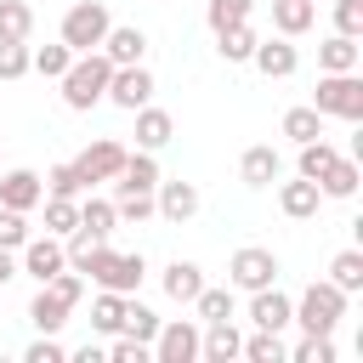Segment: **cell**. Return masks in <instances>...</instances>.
Wrapping results in <instances>:
<instances>
[{"mask_svg":"<svg viewBox=\"0 0 363 363\" xmlns=\"http://www.w3.org/2000/svg\"><path fill=\"white\" fill-rule=\"evenodd\" d=\"M108 74H113V62H108L102 51H79V57L68 62V74H62V102H68L74 113H91V108L108 96Z\"/></svg>","mask_w":363,"mask_h":363,"instance_id":"obj_1","label":"cell"},{"mask_svg":"<svg viewBox=\"0 0 363 363\" xmlns=\"http://www.w3.org/2000/svg\"><path fill=\"white\" fill-rule=\"evenodd\" d=\"M96 289H113V295H136L142 289V278H147V261L142 255H119V250H108V238L85 255V267H79Z\"/></svg>","mask_w":363,"mask_h":363,"instance_id":"obj_2","label":"cell"},{"mask_svg":"<svg viewBox=\"0 0 363 363\" xmlns=\"http://www.w3.org/2000/svg\"><path fill=\"white\" fill-rule=\"evenodd\" d=\"M340 318H346V289H335L329 278L306 284L301 301H295V312H289V323H301L306 335H335Z\"/></svg>","mask_w":363,"mask_h":363,"instance_id":"obj_3","label":"cell"},{"mask_svg":"<svg viewBox=\"0 0 363 363\" xmlns=\"http://www.w3.org/2000/svg\"><path fill=\"white\" fill-rule=\"evenodd\" d=\"M108 28H113L108 6H102V0H79V6H68V17H62V45H68L74 57H79V51H96Z\"/></svg>","mask_w":363,"mask_h":363,"instance_id":"obj_4","label":"cell"},{"mask_svg":"<svg viewBox=\"0 0 363 363\" xmlns=\"http://www.w3.org/2000/svg\"><path fill=\"white\" fill-rule=\"evenodd\" d=\"M312 108L329 119H363V79H357V68L352 74H323L318 79V91H312Z\"/></svg>","mask_w":363,"mask_h":363,"instance_id":"obj_5","label":"cell"},{"mask_svg":"<svg viewBox=\"0 0 363 363\" xmlns=\"http://www.w3.org/2000/svg\"><path fill=\"white\" fill-rule=\"evenodd\" d=\"M227 284L233 289H267V284H278V255L272 250H261V244H244V250H233V261H227Z\"/></svg>","mask_w":363,"mask_h":363,"instance_id":"obj_6","label":"cell"},{"mask_svg":"<svg viewBox=\"0 0 363 363\" xmlns=\"http://www.w3.org/2000/svg\"><path fill=\"white\" fill-rule=\"evenodd\" d=\"M68 164H74V176H79L85 187H96V182H113V176L125 170V147H119L113 136H96V142H91L79 159H68Z\"/></svg>","mask_w":363,"mask_h":363,"instance_id":"obj_7","label":"cell"},{"mask_svg":"<svg viewBox=\"0 0 363 363\" xmlns=\"http://www.w3.org/2000/svg\"><path fill=\"white\" fill-rule=\"evenodd\" d=\"M108 102H113V108H125V113H136L142 102H153V74H147L142 62L113 68V74H108Z\"/></svg>","mask_w":363,"mask_h":363,"instance_id":"obj_8","label":"cell"},{"mask_svg":"<svg viewBox=\"0 0 363 363\" xmlns=\"http://www.w3.org/2000/svg\"><path fill=\"white\" fill-rule=\"evenodd\" d=\"M153 357H159V363H193V357H199V323H193V318H170V323H159V335H153Z\"/></svg>","mask_w":363,"mask_h":363,"instance_id":"obj_9","label":"cell"},{"mask_svg":"<svg viewBox=\"0 0 363 363\" xmlns=\"http://www.w3.org/2000/svg\"><path fill=\"white\" fill-rule=\"evenodd\" d=\"M62 267H68V250H62V238H57V233H45V238H28V244H23V261H17V272H28L34 284L57 278Z\"/></svg>","mask_w":363,"mask_h":363,"instance_id":"obj_10","label":"cell"},{"mask_svg":"<svg viewBox=\"0 0 363 363\" xmlns=\"http://www.w3.org/2000/svg\"><path fill=\"white\" fill-rule=\"evenodd\" d=\"M289 312H295V301H289L278 284H267V289H250V323H255V329H272V335H284V329H289Z\"/></svg>","mask_w":363,"mask_h":363,"instance_id":"obj_11","label":"cell"},{"mask_svg":"<svg viewBox=\"0 0 363 363\" xmlns=\"http://www.w3.org/2000/svg\"><path fill=\"white\" fill-rule=\"evenodd\" d=\"M45 199V182H40V170H0V204L6 210H34Z\"/></svg>","mask_w":363,"mask_h":363,"instance_id":"obj_12","label":"cell"},{"mask_svg":"<svg viewBox=\"0 0 363 363\" xmlns=\"http://www.w3.org/2000/svg\"><path fill=\"white\" fill-rule=\"evenodd\" d=\"M153 210H159L164 221L182 227V221L199 210V187H193V182H164V176H159V187H153Z\"/></svg>","mask_w":363,"mask_h":363,"instance_id":"obj_13","label":"cell"},{"mask_svg":"<svg viewBox=\"0 0 363 363\" xmlns=\"http://www.w3.org/2000/svg\"><path fill=\"white\" fill-rule=\"evenodd\" d=\"M96 51H102V57H108V62H113V68H125V62H142V57H147V34H142V28H130V23H125V28H108V34H102V45H96Z\"/></svg>","mask_w":363,"mask_h":363,"instance_id":"obj_14","label":"cell"},{"mask_svg":"<svg viewBox=\"0 0 363 363\" xmlns=\"http://www.w3.org/2000/svg\"><path fill=\"white\" fill-rule=\"evenodd\" d=\"M238 346H244V335L233 329V318H221V323H204V329H199V357H210V363H233V357H238Z\"/></svg>","mask_w":363,"mask_h":363,"instance_id":"obj_15","label":"cell"},{"mask_svg":"<svg viewBox=\"0 0 363 363\" xmlns=\"http://www.w3.org/2000/svg\"><path fill=\"white\" fill-rule=\"evenodd\" d=\"M250 62H255V68H261L267 79H289L301 57H295V45H289V40H255V51H250Z\"/></svg>","mask_w":363,"mask_h":363,"instance_id":"obj_16","label":"cell"},{"mask_svg":"<svg viewBox=\"0 0 363 363\" xmlns=\"http://www.w3.org/2000/svg\"><path fill=\"white\" fill-rule=\"evenodd\" d=\"M176 136V119L164 113V108H153V102H142L136 108V147H147V153H159L164 142Z\"/></svg>","mask_w":363,"mask_h":363,"instance_id":"obj_17","label":"cell"},{"mask_svg":"<svg viewBox=\"0 0 363 363\" xmlns=\"http://www.w3.org/2000/svg\"><path fill=\"white\" fill-rule=\"evenodd\" d=\"M278 204H284V216L306 221V216H318L323 193H318V182H312V176H295V182H284V187H278Z\"/></svg>","mask_w":363,"mask_h":363,"instance_id":"obj_18","label":"cell"},{"mask_svg":"<svg viewBox=\"0 0 363 363\" xmlns=\"http://www.w3.org/2000/svg\"><path fill=\"white\" fill-rule=\"evenodd\" d=\"M312 23H318V0H272V28H278L284 40L306 34Z\"/></svg>","mask_w":363,"mask_h":363,"instance_id":"obj_19","label":"cell"},{"mask_svg":"<svg viewBox=\"0 0 363 363\" xmlns=\"http://www.w3.org/2000/svg\"><path fill=\"white\" fill-rule=\"evenodd\" d=\"M238 176H244V187H272V182H278V153H272L267 142L244 147V159H238Z\"/></svg>","mask_w":363,"mask_h":363,"instance_id":"obj_20","label":"cell"},{"mask_svg":"<svg viewBox=\"0 0 363 363\" xmlns=\"http://www.w3.org/2000/svg\"><path fill=\"white\" fill-rule=\"evenodd\" d=\"M199 289H204V267H199V261H170V267H164V295H170V301L193 306Z\"/></svg>","mask_w":363,"mask_h":363,"instance_id":"obj_21","label":"cell"},{"mask_svg":"<svg viewBox=\"0 0 363 363\" xmlns=\"http://www.w3.org/2000/svg\"><path fill=\"white\" fill-rule=\"evenodd\" d=\"M318 68H323V74H352V68H357V40H352V34H329V40L318 45Z\"/></svg>","mask_w":363,"mask_h":363,"instance_id":"obj_22","label":"cell"},{"mask_svg":"<svg viewBox=\"0 0 363 363\" xmlns=\"http://www.w3.org/2000/svg\"><path fill=\"white\" fill-rule=\"evenodd\" d=\"M113 187H159V159L147 153V147H136V153H125V170L113 176Z\"/></svg>","mask_w":363,"mask_h":363,"instance_id":"obj_23","label":"cell"},{"mask_svg":"<svg viewBox=\"0 0 363 363\" xmlns=\"http://www.w3.org/2000/svg\"><path fill=\"white\" fill-rule=\"evenodd\" d=\"M357 182H363L357 159H335V164L318 176V193H323V199H352V193H357Z\"/></svg>","mask_w":363,"mask_h":363,"instance_id":"obj_24","label":"cell"},{"mask_svg":"<svg viewBox=\"0 0 363 363\" xmlns=\"http://www.w3.org/2000/svg\"><path fill=\"white\" fill-rule=\"evenodd\" d=\"M28 323H34L40 335H57V329L68 323V306H62V301H57V295H51V289L40 284V295L28 301Z\"/></svg>","mask_w":363,"mask_h":363,"instance_id":"obj_25","label":"cell"},{"mask_svg":"<svg viewBox=\"0 0 363 363\" xmlns=\"http://www.w3.org/2000/svg\"><path fill=\"white\" fill-rule=\"evenodd\" d=\"M40 204H45V233L68 238V233L79 227V199H57V193H45Z\"/></svg>","mask_w":363,"mask_h":363,"instance_id":"obj_26","label":"cell"},{"mask_svg":"<svg viewBox=\"0 0 363 363\" xmlns=\"http://www.w3.org/2000/svg\"><path fill=\"white\" fill-rule=\"evenodd\" d=\"M329 284L346 289V295H357V289H363V250H340V255L329 261Z\"/></svg>","mask_w":363,"mask_h":363,"instance_id":"obj_27","label":"cell"},{"mask_svg":"<svg viewBox=\"0 0 363 363\" xmlns=\"http://www.w3.org/2000/svg\"><path fill=\"white\" fill-rule=\"evenodd\" d=\"M119 323H125V295L102 289V295L91 301V329H96V335H119Z\"/></svg>","mask_w":363,"mask_h":363,"instance_id":"obj_28","label":"cell"},{"mask_svg":"<svg viewBox=\"0 0 363 363\" xmlns=\"http://www.w3.org/2000/svg\"><path fill=\"white\" fill-rule=\"evenodd\" d=\"M159 323H164L159 312H147L142 301H130V295H125V323H119V335H130V340H147V346H153Z\"/></svg>","mask_w":363,"mask_h":363,"instance_id":"obj_29","label":"cell"},{"mask_svg":"<svg viewBox=\"0 0 363 363\" xmlns=\"http://www.w3.org/2000/svg\"><path fill=\"white\" fill-rule=\"evenodd\" d=\"M284 136H289L295 147L312 142V136H323V113H318L312 102H306V108H289V113H284Z\"/></svg>","mask_w":363,"mask_h":363,"instance_id":"obj_30","label":"cell"},{"mask_svg":"<svg viewBox=\"0 0 363 363\" xmlns=\"http://www.w3.org/2000/svg\"><path fill=\"white\" fill-rule=\"evenodd\" d=\"M79 227H85L91 238H108V233L119 227V216H113L108 199H79Z\"/></svg>","mask_w":363,"mask_h":363,"instance_id":"obj_31","label":"cell"},{"mask_svg":"<svg viewBox=\"0 0 363 363\" xmlns=\"http://www.w3.org/2000/svg\"><path fill=\"white\" fill-rule=\"evenodd\" d=\"M193 312H199V323H221V318H233V284H227V289H210V284H204V289L193 295Z\"/></svg>","mask_w":363,"mask_h":363,"instance_id":"obj_32","label":"cell"},{"mask_svg":"<svg viewBox=\"0 0 363 363\" xmlns=\"http://www.w3.org/2000/svg\"><path fill=\"white\" fill-rule=\"evenodd\" d=\"M216 51H221L227 62H250V51H255V34H250V23H233V28H221V34H216Z\"/></svg>","mask_w":363,"mask_h":363,"instance_id":"obj_33","label":"cell"},{"mask_svg":"<svg viewBox=\"0 0 363 363\" xmlns=\"http://www.w3.org/2000/svg\"><path fill=\"white\" fill-rule=\"evenodd\" d=\"M68 62H74V51L57 40V45H40V51H28V68L34 74H45V79H62L68 74Z\"/></svg>","mask_w":363,"mask_h":363,"instance_id":"obj_34","label":"cell"},{"mask_svg":"<svg viewBox=\"0 0 363 363\" xmlns=\"http://www.w3.org/2000/svg\"><path fill=\"white\" fill-rule=\"evenodd\" d=\"M113 216H119V221H147V216H159V210H153V193H147V187H119Z\"/></svg>","mask_w":363,"mask_h":363,"instance_id":"obj_35","label":"cell"},{"mask_svg":"<svg viewBox=\"0 0 363 363\" xmlns=\"http://www.w3.org/2000/svg\"><path fill=\"white\" fill-rule=\"evenodd\" d=\"M34 34V11L23 0H0V40H28Z\"/></svg>","mask_w":363,"mask_h":363,"instance_id":"obj_36","label":"cell"},{"mask_svg":"<svg viewBox=\"0 0 363 363\" xmlns=\"http://www.w3.org/2000/svg\"><path fill=\"white\" fill-rule=\"evenodd\" d=\"M238 357H250V363H284V340H278L272 329H255V335L238 346Z\"/></svg>","mask_w":363,"mask_h":363,"instance_id":"obj_37","label":"cell"},{"mask_svg":"<svg viewBox=\"0 0 363 363\" xmlns=\"http://www.w3.org/2000/svg\"><path fill=\"white\" fill-rule=\"evenodd\" d=\"M250 6H255V0H210V6H204V23L221 34V28H233V23H250Z\"/></svg>","mask_w":363,"mask_h":363,"instance_id":"obj_38","label":"cell"},{"mask_svg":"<svg viewBox=\"0 0 363 363\" xmlns=\"http://www.w3.org/2000/svg\"><path fill=\"white\" fill-rule=\"evenodd\" d=\"M335 159H340V153H335V147H329L323 136H312V142H301V176H312V182H318V176H323V170H329Z\"/></svg>","mask_w":363,"mask_h":363,"instance_id":"obj_39","label":"cell"},{"mask_svg":"<svg viewBox=\"0 0 363 363\" xmlns=\"http://www.w3.org/2000/svg\"><path fill=\"white\" fill-rule=\"evenodd\" d=\"M45 289H51V295H57V301H62V306L74 312V306H79V295H85V272H74V267H62L57 278H45Z\"/></svg>","mask_w":363,"mask_h":363,"instance_id":"obj_40","label":"cell"},{"mask_svg":"<svg viewBox=\"0 0 363 363\" xmlns=\"http://www.w3.org/2000/svg\"><path fill=\"white\" fill-rule=\"evenodd\" d=\"M40 182H45V193H57V199H79V193H85V182L74 176V164H51Z\"/></svg>","mask_w":363,"mask_h":363,"instance_id":"obj_41","label":"cell"},{"mask_svg":"<svg viewBox=\"0 0 363 363\" xmlns=\"http://www.w3.org/2000/svg\"><path fill=\"white\" fill-rule=\"evenodd\" d=\"M289 363H335V340L329 335H306L295 352H284Z\"/></svg>","mask_w":363,"mask_h":363,"instance_id":"obj_42","label":"cell"},{"mask_svg":"<svg viewBox=\"0 0 363 363\" xmlns=\"http://www.w3.org/2000/svg\"><path fill=\"white\" fill-rule=\"evenodd\" d=\"M28 74V40H0V79H23Z\"/></svg>","mask_w":363,"mask_h":363,"instance_id":"obj_43","label":"cell"},{"mask_svg":"<svg viewBox=\"0 0 363 363\" xmlns=\"http://www.w3.org/2000/svg\"><path fill=\"white\" fill-rule=\"evenodd\" d=\"M0 244H6V250H23V244H28V216H23V210H6V204H0Z\"/></svg>","mask_w":363,"mask_h":363,"instance_id":"obj_44","label":"cell"},{"mask_svg":"<svg viewBox=\"0 0 363 363\" xmlns=\"http://www.w3.org/2000/svg\"><path fill=\"white\" fill-rule=\"evenodd\" d=\"M335 34H363V0H335Z\"/></svg>","mask_w":363,"mask_h":363,"instance_id":"obj_45","label":"cell"},{"mask_svg":"<svg viewBox=\"0 0 363 363\" xmlns=\"http://www.w3.org/2000/svg\"><path fill=\"white\" fill-rule=\"evenodd\" d=\"M108 357H113V363H147V357H153V346H147V340H130V335H119V340L108 346Z\"/></svg>","mask_w":363,"mask_h":363,"instance_id":"obj_46","label":"cell"},{"mask_svg":"<svg viewBox=\"0 0 363 363\" xmlns=\"http://www.w3.org/2000/svg\"><path fill=\"white\" fill-rule=\"evenodd\" d=\"M62 357H68V352L57 346V335H40V340L23 352V363H62Z\"/></svg>","mask_w":363,"mask_h":363,"instance_id":"obj_47","label":"cell"},{"mask_svg":"<svg viewBox=\"0 0 363 363\" xmlns=\"http://www.w3.org/2000/svg\"><path fill=\"white\" fill-rule=\"evenodd\" d=\"M11 278H17V250H6V244H0V289H6Z\"/></svg>","mask_w":363,"mask_h":363,"instance_id":"obj_48","label":"cell"}]
</instances>
